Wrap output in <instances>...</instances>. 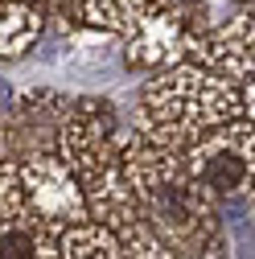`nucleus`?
I'll use <instances>...</instances> for the list:
<instances>
[{
    "mask_svg": "<svg viewBox=\"0 0 255 259\" xmlns=\"http://www.w3.org/2000/svg\"><path fill=\"white\" fill-rule=\"evenodd\" d=\"M123 177L132 185L136 214L177 259H231L222 206L189 177L185 156L128 136Z\"/></svg>",
    "mask_w": 255,
    "mask_h": 259,
    "instance_id": "f257e3e1",
    "label": "nucleus"
},
{
    "mask_svg": "<svg viewBox=\"0 0 255 259\" xmlns=\"http://www.w3.org/2000/svg\"><path fill=\"white\" fill-rule=\"evenodd\" d=\"M132 127L123 123L119 107L107 95H78L70 103V115L58 132V160L74 173L91 222L123 235L132 226H144L136 214L132 185L123 177V148Z\"/></svg>",
    "mask_w": 255,
    "mask_h": 259,
    "instance_id": "f03ea898",
    "label": "nucleus"
},
{
    "mask_svg": "<svg viewBox=\"0 0 255 259\" xmlns=\"http://www.w3.org/2000/svg\"><path fill=\"white\" fill-rule=\"evenodd\" d=\"M235 119H243L239 87L210 74L198 62H177L169 70L148 74V82L140 87L132 132L156 148L185 152L202 136L218 132Z\"/></svg>",
    "mask_w": 255,
    "mask_h": 259,
    "instance_id": "7ed1b4c3",
    "label": "nucleus"
},
{
    "mask_svg": "<svg viewBox=\"0 0 255 259\" xmlns=\"http://www.w3.org/2000/svg\"><path fill=\"white\" fill-rule=\"evenodd\" d=\"M0 214L17 218L25 226H37L54 239L91 222L82 189H78L74 173L58 160V152L0 165Z\"/></svg>",
    "mask_w": 255,
    "mask_h": 259,
    "instance_id": "20e7f679",
    "label": "nucleus"
},
{
    "mask_svg": "<svg viewBox=\"0 0 255 259\" xmlns=\"http://www.w3.org/2000/svg\"><path fill=\"white\" fill-rule=\"evenodd\" d=\"M185 169L218 206L251 202L255 206V123L235 119L185 148Z\"/></svg>",
    "mask_w": 255,
    "mask_h": 259,
    "instance_id": "39448f33",
    "label": "nucleus"
},
{
    "mask_svg": "<svg viewBox=\"0 0 255 259\" xmlns=\"http://www.w3.org/2000/svg\"><path fill=\"white\" fill-rule=\"evenodd\" d=\"M70 95L54 87L9 91L0 111V165L25 156H46L58 148V132L70 115Z\"/></svg>",
    "mask_w": 255,
    "mask_h": 259,
    "instance_id": "423d86ee",
    "label": "nucleus"
},
{
    "mask_svg": "<svg viewBox=\"0 0 255 259\" xmlns=\"http://www.w3.org/2000/svg\"><path fill=\"white\" fill-rule=\"evenodd\" d=\"M189 62H198V66H206L210 74L227 78L235 87L255 82V0L243 5L235 17L218 21L198 41V50H194Z\"/></svg>",
    "mask_w": 255,
    "mask_h": 259,
    "instance_id": "0eeeda50",
    "label": "nucleus"
},
{
    "mask_svg": "<svg viewBox=\"0 0 255 259\" xmlns=\"http://www.w3.org/2000/svg\"><path fill=\"white\" fill-rule=\"evenodd\" d=\"M194 9H210V0H82V21L95 33L128 41L156 21L173 13H194Z\"/></svg>",
    "mask_w": 255,
    "mask_h": 259,
    "instance_id": "6e6552de",
    "label": "nucleus"
},
{
    "mask_svg": "<svg viewBox=\"0 0 255 259\" xmlns=\"http://www.w3.org/2000/svg\"><path fill=\"white\" fill-rule=\"evenodd\" d=\"M58 259H177L148 226H132V231H107V226H74L70 235H62Z\"/></svg>",
    "mask_w": 255,
    "mask_h": 259,
    "instance_id": "1a4fd4ad",
    "label": "nucleus"
},
{
    "mask_svg": "<svg viewBox=\"0 0 255 259\" xmlns=\"http://www.w3.org/2000/svg\"><path fill=\"white\" fill-rule=\"evenodd\" d=\"M46 13L41 9H29L17 5V0H0V66L5 62H17L33 50L46 33Z\"/></svg>",
    "mask_w": 255,
    "mask_h": 259,
    "instance_id": "9d476101",
    "label": "nucleus"
},
{
    "mask_svg": "<svg viewBox=\"0 0 255 259\" xmlns=\"http://www.w3.org/2000/svg\"><path fill=\"white\" fill-rule=\"evenodd\" d=\"M62 239L0 214V259H58Z\"/></svg>",
    "mask_w": 255,
    "mask_h": 259,
    "instance_id": "9b49d317",
    "label": "nucleus"
},
{
    "mask_svg": "<svg viewBox=\"0 0 255 259\" xmlns=\"http://www.w3.org/2000/svg\"><path fill=\"white\" fill-rule=\"evenodd\" d=\"M17 5H29V9H41L46 13V21H54V17H62L70 9V0H17Z\"/></svg>",
    "mask_w": 255,
    "mask_h": 259,
    "instance_id": "f8f14e48",
    "label": "nucleus"
},
{
    "mask_svg": "<svg viewBox=\"0 0 255 259\" xmlns=\"http://www.w3.org/2000/svg\"><path fill=\"white\" fill-rule=\"evenodd\" d=\"M239 99H243V119H247V123H255V82L239 87Z\"/></svg>",
    "mask_w": 255,
    "mask_h": 259,
    "instance_id": "ddd939ff",
    "label": "nucleus"
},
{
    "mask_svg": "<svg viewBox=\"0 0 255 259\" xmlns=\"http://www.w3.org/2000/svg\"><path fill=\"white\" fill-rule=\"evenodd\" d=\"M5 99H9V87H0V111H5Z\"/></svg>",
    "mask_w": 255,
    "mask_h": 259,
    "instance_id": "4468645a",
    "label": "nucleus"
},
{
    "mask_svg": "<svg viewBox=\"0 0 255 259\" xmlns=\"http://www.w3.org/2000/svg\"><path fill=\"white\" fill-rule=\"evenodd\" d=\"M239 5H251V0H239Z\"/></svg>",
    "mask_w": 255,
    "mask_h": 259,
    "instance_id": "2eb2a0df",
    "label": "nucleus"
},
{
    "mask_svg": "<svg viewBox=\"0 0 255 259\" xmlns=\"http://www.w3.org/2000/svg\"><path fill=\"white\" fill-rule=\"evenodd\" d=\"M251 214H255V206H251Z\"/></svg>",
    "mask_w": 255,
    "mask_h": 259,
    "instance_id": "dca6fc26",
    "label": "nucleus"
}]
</instances>
